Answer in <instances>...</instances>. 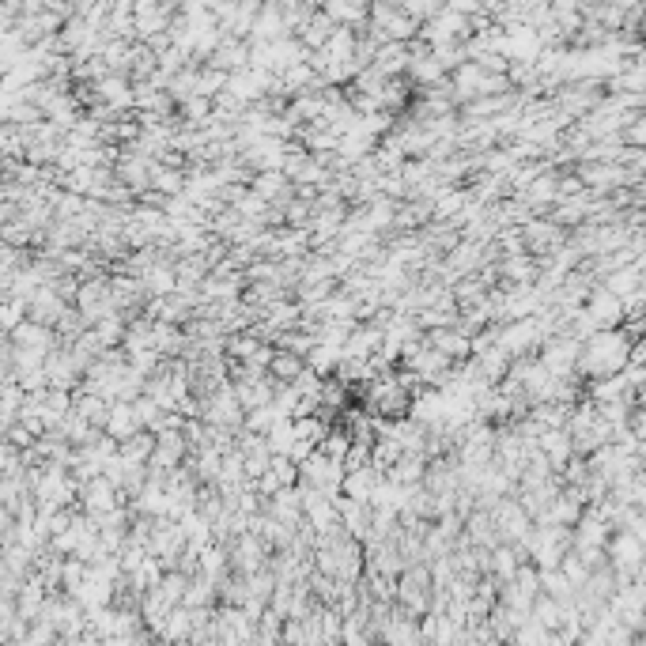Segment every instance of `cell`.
Wrapping results in <instances>:
<instances>
[{
    "label": "cell",
    "mask_w": 646,
    "mask_h": 646,
    "mask_svg": "<svg viewBox=\"0 0 646 646\" xmlns=\"http://www.w3.org/2000/svg\"><path fill=\"white\" fill-rule=\"evenodd\" d=\"M620 363H627V344L616 333L597 336V340L582 352V371L586 374H612Z\"/></svg>",
    "instance_id": "1"
},
{
    "label": "cell",
    "mask_w": 646,
    "mask_h": 646,
    "mask_svg": "<svg viewBox=\"0 0 646 646\" xmlns=\"http://www.w3.org/2000/svg\"><path fill=\"white\" fill-rule=\"evenodd\" d=\"M140 416H136V401H114V408H110V419H106V435L114 438V443H129V438L140 435Z\"/></svg>",
    "instance_id": "2"
}]
</instances>
